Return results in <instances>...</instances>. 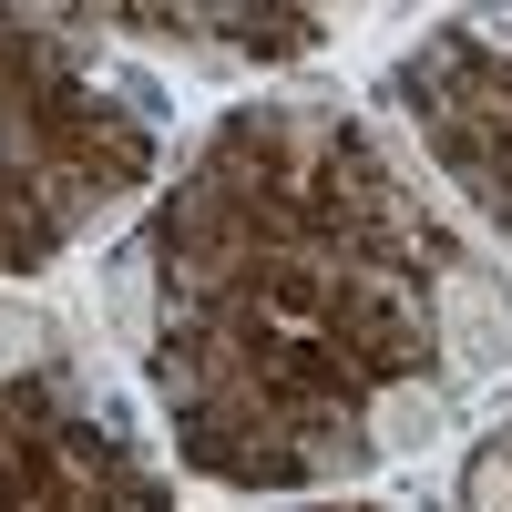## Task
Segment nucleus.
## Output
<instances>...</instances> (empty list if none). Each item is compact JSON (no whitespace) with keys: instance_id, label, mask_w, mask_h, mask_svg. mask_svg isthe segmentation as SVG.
<instances>
[{"instance_id":"1","label":"nucleus","mask_w":512,"mask_h":512,"mask_svg":"<svg viewBox=\"0 0 512 512\" xmlns=\"http://www.w3.org/2000/svg\"><path fill=\"white\" fill-rule=\"evenodd\" d=\"M441 338H451V369H461V379H492V369L512 359V287L451 277V287H441Z\"/></svg>"},{"instance_id":"3","label":"nucleus","mask_w":512,"mask_h":512,"mask_svg":"<svg viewBox=\"0 0 512 512\" xmlns=\"http://www.w3.org/2000/svg\"><path fill=\"white\" fill-rule=\"evenodd\" d=\"M113 328H123V349H144V328H154V297H144V256H113Z\"/></svg>"},{"instance_id":"4","label":"nucleus","mask_w":512,"mask_h":512,"mask_svg":"<svg viewBox=\"0 0 512 512\" xmlns=\"http://www.w3.org/2000/svg\"><path fill=\"white\" fill-rule=\"evenodd\" d=\"M31 349H41V318H31V308H11V297H0V369H21Z\"/></svg>"},{"instance_id":"2","label":"nucleus","mask_w":512,"mask_h":512,"mask_svg":"<svg viewBox=\"0 0 512 512\" xmlns=\"http://www.w3.org/2000/svg\"><path fill=\"white\" fill-rule=\"evenodd\" d=\"M431 431H441V400L420 390V379H400V390H379V410H369V441H379V451H420Z\"/></svg>"},{"instance_id":"5","label":"nucleus","mask_w":512,"mask_h":512,"mask_svg":"<svg viewBox=\"0 0 512 512\" xmlns=\"http://www.w3.org/2000/svg\"><path fill=\"white\" fill-rule=\"evenodd\" d=\"M472 512H512V451H492L472 472Z\"/></svg>"}]
</instances>
